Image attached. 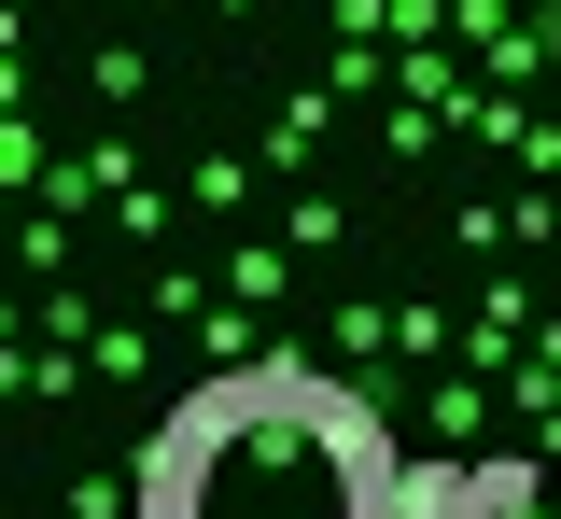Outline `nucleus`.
I'll list each match as a JSON object with an SVG mask.
<instances>
[{"instance_id":"obj_1","label":"nucleus","mask_w":561,"mask_h":519,"mask_svg":"<svg viewBox=\"0 0 561 519\" xmlns=\"http://www.w3.org/2000/svg\"><path fill=\"white\" fill-rule=\"evenodd\" d=\"M478 463H421L379 393L309 351H239L183 379L127 449V519H449Z\"/></svg>"}]
</instances>
